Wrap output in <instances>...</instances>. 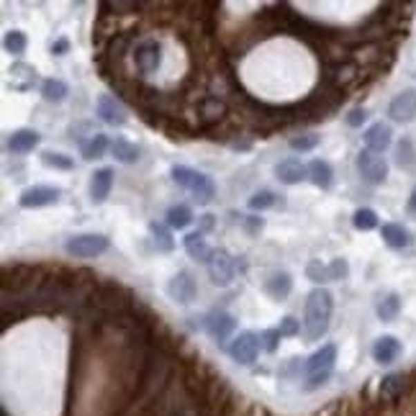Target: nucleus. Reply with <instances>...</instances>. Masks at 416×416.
Wrapping results in <instances>:
<instances>
[{"label": "nucleus", "mask_w": 416, "mask_h": 416, "mask_svg": "<svg viewBox=\"0 0 416 416\" xmlns=\"http://www.w3.org/2000/svg\"><path fill=\"white\" fill-rule=\"evenodd\" d=\"M332 311H334V296L326 288H314L308 293L306 308H303V334L306 339L316 342L326 334L329 321H332Z\"/></svg>", "instance_id": "nucleus-1"}, {"label": "nucleus", "mask_w": 416, "mask_h": 416, "mask_svg": "<svg viewBox=\"0 0 416 416\" xmlns=\"http://www.w3.org/2000/svg\"><path fill=\"white\" fill-rule=\"evenodd\" d=\"M170 175H172V180L178 182L182 190H188L190 196H193V200L200 203V206H208V203L214 200V196H216V185H214V180H211L208 175H203V172L193 170V167L175 164L170 170Z\"/></svg>", "instance_id": "nucleus-2"}, {"label": "nucleus", "mask_w": 416, "mask_h": 416, "mask_svg": "<svg viewBox=\"0 0 416 416\" xmlns=\"http://www.w3.org/2000/svg\"><path fill=\"white\" fill-rule=\"evenodd\" d=\"M334 362H337V347L334 344H324L321 350L311 354L303 365V375H306V388L314 390L319 386H324L332 370H334Z\"/></svg>", "instance_id": "nucleus-3"}, {"label": "nucleus", "mask_w": 416, "mask_h": 416, "mask_svg": "<svg viewBox=\"0 0 416 416\" xmlns=\"http://www.w3.org/2000/svg\"><path fill=\"white\" fill-rule=\"evenodd\" d=\"M111 247L108 236L103 234H75L64 242V249L73 257H82V260H91V257H98Z\"/></svg>", "instance_id": "nucleus-4"}, {"label": "nucleus", "mask_w": 416, "mask_h": 416, "mask_svg": "<svg viewBox=\"0 0 416 416\" xmlns=\"http://www.w3.org/2000/svg\"><path fill=\"white\" fill-rule=\"evenodd\" d=\"M206 267H208V278H211V283L218 285V288H227V285H231V281L236 278V267H239V263H236L227 249H214V254H211V260H208Z\"/></svg>", "instance_id": "nucleus-5"}, {"label": "nucleus", "mask_w": 416, "mask_h": 416, "mask_svg": "<svg viewBox=\"0 0 416 416\" xmlns=\"http://www.w3.org/2000/svg\"><path fill=\"white\" fill-rule=\"evenodd\" d=\"M263 350V339L254 334V332H242L239 337L231 339L229 344V354L231 360L239 362V365H252L257 360V354Z\"/></svg>", "instance_id": "nucleus-6"}, {"label": "nucleus", "mask_w": 416, "mask_h": 416, "mask_svg": "<svg viewBox=\"0 0 416 416\" xmlns=\"http://www.w3.org/2000/svg\"><path fill=\"white\" fill-rule=\"evenodd\" d=\"M357 172H360V178L365 182H370V185H380V182H386L388 178V162L380 157V154H372L368 149H362L357 154Z\"/></svg>", "instance_id": "nucleus-7"}, {"label": "nucleus", "mask_w": 416, "mask_h": 416, "mask_svg": "<svg viewBox=\"0 0 416 416\" xmlns=\"http://www.w3.org/2000/svg\"><path fill=\"white\" fill-rule=\"evenodd\" d=\"M167 296H170L175 303H193L196 296H198V285L193 281V275L185 270L172 275L170 283H167Z\"/></svg>", "instance_id": "nucleus-8"}, {"label": "nucleus", "mask_w": 416, "mask_h": 416, "mask_svg": "<svg viewBox=\"0 0 416 416\" xmlns=\"http://www.w3.org/2000/svg\"><path fill=\"white\" fill-rule=\"evenodd\" d=\"M62 196L59 188H52V185H34V188H26L21 193L19 206L21 208H44V206H55L57 200Z\"/></svg>", "instance_id": "nucleus-9"}, {"label": "nucleus", "mask_w": 416, "mask_h": 416, "mask_svg": "<svg viewBox=\"0 0 416 416\" xmlns=\"http://www.w3.org/2000/svg\"><path fill=\"white\" fill-rule=\"evenodd\" d=\"M134 62H136V70L142 75L157 73L160 64H162V46L157 44V41H142L134 52Z\"/></svg>", "instance_id": "nucleus-10"}, {"label": "nucleus", "mask_w": 416, "mask_h": 416, "mask_svg": "<svg viewBox=\"0 0 416 416\" xmlns=\"http://www.w3.org/2000/svg\"><path fill=\"white\" fill-rule=\"evenodd\" d=\"M203 326H206L208 337L214 339V342H227L229 337H231V332L236 329V319L231 316V314H227V311H214V314H208L206 321H203Z\"/></svg>", "instance_id": "nucleus-11"}, {"label": "nucleus", "mask_w": 416, "mask_h": 416, "mask_svg": "<svg viewBox=\"0 0 416 416\" xmlns=\"http://www.w3.org/2000/svg\"><path fill=\"white\" fill-rule=\"evenodd\" d=\"M388 116L393 118L396 124H408V121H414L416 118V91L398 93L396 98L390 100Z\"/></svg>", "instance_id": "nucleus-12"}, {"label": "nucleus", "mask_w": 416, "mask_h": 416, "mask_svg": "<svg viewBox=\"0 0 416 416\" xmlns=\"http://www.w3.org/2000/svg\"><path fill=\"white\" fill-rule=\"evenodd\" d=\"M95 113L100 121H106L108 126H124L126 124V108L121 106V100H116L113 95H100L95 103Z\"/></svg>", "instance_id": "nucleus-13"}, {"label": "nucleus", "mask_w": 416, "mask_h": 416, "mask_svg": "<svg viewBox=\"0 0 416 416\" xmlns=\"http://www.w3.org/2000/svg\"><path fill=\"white\" fill-rule=\"evenodd\" d=\"M362 139H365V149H368V152L380 154L390 146V142H393V131H390L388 124L378 121V124H372V126L362 134Z\"/></svg>", "instance_id": "nucleus-14"}, {"label": "nucleus", "mask_w": 416, "mask_h": 416, "mask_svg": "<svg viewBox=\"0 0 416 416\" xmlns=\"http://www.w3.org/2000/svg\"><path fill=\"white\" fill-rule=\"evenodd\" d=\"M275 178H278L283 185H296V182L308 178V167L301 162V160H296V157H288V160L275 164Z\"/></svg>", "instance_id": "nucleus-15"}, {"label": "nucleus", "mask_w": 416, "mask_h": 416, "mask_svg": "<svg viewBox=\"0 0 416 416\" xmlns=\"http://www.w3.org/2000/svg\"><path fill=\"white\" fill-rule=\"evenodd\" d=\"M111 188H113V170L111 167H100V170L93 172L91 178V200L95 206L106 203V198L111 196Z\"/></svg>", "instance_id": "nucleus-16"}, {"label": "nucleus", "mask_w": 416, "mask_h": 416, "mask_svg": "<svg viewBox=\"0 0 416 416\" xmlns=\"http://www.w3.org/2000/svg\"><path fill=\"white\" fill-rule=\"evenodd\" d=\"M401 352H404L401 342L390 334L380 337V339H375V344H372V360L380 362V365H390V362H396L398 357H401Z\"/></svg>", "instance_id": "nucleus-17"}, {"label": "nucleus", "mask_w": 416, "mask_h": 416, "mask_svg": "<svg viewBox=\"0 0 416 416\" xmlns=\"http://www.w3.org/2000/svg\"><path fill=\"white\" fill-rule=\"evenodd\" d=\"M6 146H8L10 154H28L39 146V134L34 129H16L8 136V144Z\"/></svg>", "instance_id": "nucleus-18"}, {"label": "nucleus", "mask_w": 416, "mask_h": 416, "mask_svg": "<svg viewBox=\"0 0 416 416\" xmlns=\"http://www.w3.org/2000/svg\"><path fill=\"white\" fill-rule=\"evenodd\" d=\"M182 247H185V252H188L190 260H196V263H206L211 260V254H214V249L206 245V239H203V234L200 231H190L185 239H182Z\"/></svg>", "instance_id": "nucleus-19"}, {"label": "nucleus", "mask_w": 416, "mask_h": 416, "mask_svg": "<svg viewBox=\"0 0 416 416\" xmlns=\"http://www.w3.org/2000/svg\"><path fill=\"white\" fill-rule=\"evenodd\" d=\"M290 290H293V281H290L288 272L278 270V272H272L270 278L265 281V293H267L270 299H275V301L288 299Z\"/></svg>", "instance_id": "nucleus-20"}, {"label": "nucleus", "mask_w": 416, "mask_h": 416, "mask_svg": "<svg viewBox=\"0 0 416 416\" xmlns=\"http://www.w3.org/2000/svg\"><path fill=\"white\" fill-rule=\"evenodd\" d=\"M308 178H311V182L316 188L329 190L332 182H334V170H332V164L326 162V160H314V162L308 164Z\"/></svg>", "instance_id": "nucleus-21"}, {"label": "nucleus", "mask_w": 416, "mask_h": 416, "mask_svg": "<svg viewBox=\"0 0 416 416\" xmlns=\"http://www.w3.org/2000/svg\"><path fill=\"white\" fill-rule=\"evenodd\" d=\"M380 236H383L386 247H390V249H404V247H408V242H411V234H408L401 224H383Z\"/></svg>", "instance_id": "nucleus-22"}, {"label": "nucleus", "mask_w": 416, "mask_h": 416, "mask_svg": "<svg viewBox=\"0 0 416 416\" xmlns=\"http://www.w3.org/2000/svg\"><path fill=\"white\" fill-rule=\"evenodd\" d=\"M106 149H108V136L106 134H93L91 139H85L80 144L82 160H98L106 154Z\"/></svg>", "instance_id": "nucleus-23"}, {"label": "nucleus", "mask_w": 416, "mask_h": 416, "mask_svg": "<svg viewBox=\"0 0 416 416\" xmlns=\"http://www.w3.org/2000/svg\"><path fill=\"white\" fill-rule=\"evenodd\" d=\"M149 231L154 236V247L160 252H172L175 249V239H172V229L167 224H160V221H152L149 224Z\"/></svg>", "instance_id": "nucleus-24"}, {"label": "nucleus", "mask_w": 416, "mask_h": 416, "mask_svg": "<svg viewBox=\"0 0 416 416\" xmlns=\"http://www.w3.org/2000/svg\"><path fill=\"white\" fill-rule=\"evenodd\" d=\"M41 95H44L46 103H62V100L70 95V88H67V82L64 80L52 77V80H44V85H41Z\"/></svg>", "instance_id": "nucleus-25"}, {"label": "nucleus", "mask_w": 416, "mask_h": 416, "mask_svg": "<svg viewBox=\"0 0 416 416\" xmlns=\"http://www.w3.org/2000/svg\"><path fill=\"white\" fill-rule=\"evenodd\" d=\"M111 152H113V157H116L118 162H124V164H134L136 160H139V146L126 142V139H116V142L111 144Z\"/></svg>", "instance_id": "nucleus-26"}, {"label": "nucleus", "mask_w": 416, "mask_h": 416, "mask_svg": "<svg viewBox=\"0 0 416 416\" xmlns=\"http://www.w3.org/2000/svg\"><path fill=\"white\" fill-rule=\"evenodd\" d=\"M190 224H193V211H190L188 206H172L170 211H167V227L170 229H178V231H182V229H188Z\"/></svg>", "instance_id": "nucleus-27"}, {"label": "nucleus", "mask_w": 416, "mask_h": 416, "mask_svg": "<svg viewBox=\"0 0 416 416\" xmlns=\"http://www.w3.org/2000/svg\"><path fill=\"white\" fill-rule=\"evenodd\" d=\"M378 214L372 211V208H357L352 216V227L357 231H372V229H378Z\"/></svg>", "instance_id": "nucleus-28"}, {"label": "nucleus", "mask_w": 416, "mask_h": 416, "mask_svg": "<svg viewBox=\"0 0 416 416\" xmlns=\"http://www.w3.org/2000/svg\"><path fill=\"white\" fill-rule=\"evenodd\" d=\"M375 311H378L380 321H393V319L401 314V299H398L396 293H388V296H386V299L378 303V308H375Z\"/></svg>", "instance_id": "nucleus-29"}, {"label": "nucleus", "mask_w": 416, "mask_h": 416, "mask_svg": "<svg viewBox=\"0 0 416 416\" xmlns=\"http://www.w3.org/2000/svg\"><path fill=\"white\" fill-rule=\"evenodd\" d=\"M26 34H23V31H19V28H13V31H8V34H6V39H3V46H6V52H8V55H23V52H26Z\"/></svg>", "instance_id": "nucleus-30"}, {"label": "nucleus", "mask_w": 416, "mask_h": 416, "mask_svg": "<svg viewBox=\"0 0 416 416\" xmlns=\"http://www.w3.org/2000/svg\"><path fill=\"white\" fill-rule=\"evenodd\" d=\"M306 278L311 283H316L319 288H324V283H329V267L321 265V260H311L306 265Z\"/></svg>", "instance_id": "nucleus-31"}, {"label": "nucleus", "mask_w": 416, "mask_h": 416, "mask_svg": "<svg viewBox=\"0 0 416 416\" xmlns=\"http://www.w3.org/2000/svg\"><path fill=\"white\" fill-rule=\"evenodd\" d=\"M41 164H44V167H52V170H73L75 167L73 160L59 152H44L41 154Z\"/></svg>", "instance_id": "nucleus-32"}, {"label": "nucleus", "mask_w": 416, "mask_h": 416, "mask_svg": "<svg viewBox=\"0 0 416 416\" xmlns=\"http://www.w3.org/2000/svg\"><path fill=\"white\" fill-rule=\"evenodd\" d=\"M319 142H321V136L316 134L293 136V139H290V149H293V152H311V149L319 146Z\"/></svg>", "instance_id": "nucleus-33"}, {"label": "nucleus", "mask_w": 416, "mask_h": 416, "mask_svg": "<svg viewBox=\"0 0 416 416\" xmlns=\"http://www.w3.org/2000/svg\"><path fill=\"white\" fill-rule=\"evenodd\" d=\"M275 203H278V198H275V193H270V190H260V193H254L252 198H249V208L252 211H267Z\"/></svg>", "instance_id": "nucleus-34"}, {"label": "nucleus", "mask_w": 416, "mask_h": 416, "mask_svg": "<svg viewBox=\"0 0 416 416\" xmlns=\"http://www.w3.org/2000/svg\"><path fill=\"white\" fill-rule=\"evenodd\" d=\"M326 267H329V281H344L350 275V265H347L344 257H334Z\"/></svg>", "instance_id": "nucleus-35"}, {"label": "nucleus", "mask_w": 416, "mask_h": 416, "mask_svg": "<svg viewBox=\"0 0 416 416\" xmlns=\"http://www.w3.org/2000/svg\"><path fill=\"white\" fill-rule=\"evenodd\" d=\"M260 339H263V350L275 352V350H278V342L283 339V334H281V329L275 326V329H265L263 334H260Z\"/></svg>", "instance_id": "nucleus-36"}, {"label": "nucleus", "mask_w": 416, "mask_h": 416, "mask_svg": "<svg viewBox=\"0 0 416 416\" xmlns=\"http://www.w3.org/2000/svg\"><path fill=\"white\" fill-rule=\"evenodd\" d=\"M278 329H281L283 337H296L301 332V321H299V319H293V316H285Z\"/></svg>", "instance_id": "nucleus-37"}, {"label": "nucleus", "mask_w": 416, "mask_h": 416, "mask_svg": "<svg viewBox=\"0 0 416 416\" xmlns=\"http://www.w3.org/2000/svg\"><path fill=\"white\" fill-rule=\"evenodd\" d=\"M365 121H368V111L365 108H352L350 113H347V126L357 129V126H362Z\"/></svg>", "instance_id": "nucleus-38"}, {"label": "nucleus", "mask_w": 416, "mask_h": 416, "mask_svg": "<svg viewBox=\"0 0 416 416\" xmlns=\"http://www.w3.org/2000/svg\"><path fill=\"white\" fill-rule=\"evenodd\" d=\"M242 224H245V229L247 231H249V234H260V231H263V227H265V221L263 218H257V216H247L245 221H242Z\"/></svg>", "instance_id": "nucleus-39"}, {"label": "nucleus", "mask_w": 416, "mask_h": 416, "mask_svg": "<svg viewBox=\"0 0 416 416\" xmlns=\"http://www.w3.org/2000/svg\"><path fill=\"white\" fill-rule=\"evenodd\" d=\"M67 49H70V41H67V39H59V41L52 44V52H55V55H64Z\"/></svg>", "instance_id": "nucleus-40"}, {"label": "nucleus", "mask_w": 416, "mask_h": 416, "mask_svg": "<svg viewBox=\"0 0 416 416\" xmlns=\"http://www.w3.org/2000/svg\"><path fill=\"white\" fill-rule=\"evenodd\" d=\"M208 229H214V216H211V214H206V216H203V221H200V234H203V231H208Z\"/></svg>", "instance_id": "nucleus-41"}, {"label": "nucleus", "mask_w": 416, "mask_h": 416, "mask_svg": "<svg viewBox=\"0 0 416 416\" xmlns=\"http://www.w3.org/2000/svg\"><path fill=\"white\" fill-rule=\"evenodd\" d=\"M408 211H414L416 214V190L411 193V198H408Z\"/></svg>", "instance_id": "nucleus-42"}]
</instances>
